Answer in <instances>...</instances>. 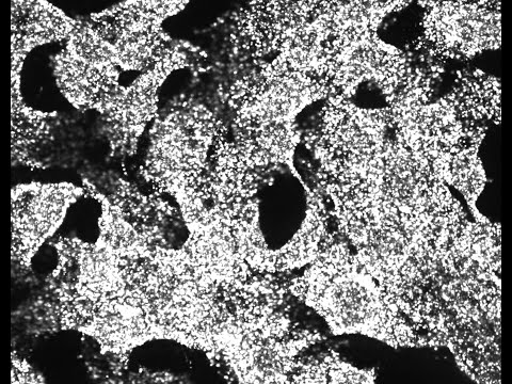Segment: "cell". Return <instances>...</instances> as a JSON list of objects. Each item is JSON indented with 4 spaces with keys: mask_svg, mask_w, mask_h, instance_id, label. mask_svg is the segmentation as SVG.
<instances>
[{
    "mask_svg": "<svg viewBox=\"0 0 512 384\" xmlns=\"http://www.w3.org/2000/svg\"><path fill=\"white\" fill-rule=\"evenodd\" d=\"M67 41L53 60L57 85L75 108L101 112L121 87L112 46L92 21H77Z\"/></svg>",
    "mask_w": 512,
    "mask_h": 384,
    "instance_id": "cell-1",
    "label": "cell"
},
{
    "mask_svg": "<svg viewBox=\"0 0 512 384\" xmlns=\"http://www.w3.org/2000/svg\"><path fill=\"white\" fill-rule=\"evenodd\" d=\"M85 190L75 185L32 183L12 189L13 258L30 262L61 226L70 206Z\"/></svg>",
    "mask_w": 512,
    "mask_h": 384,
    "instance_id": "cell-2",
    "label": "cell"
},
{
    "mask_svg": "<svg viewBox=\"0 0 512 384\" xmlns=\"http://www.w3.org/2000/svg\"><path fill=\"white\" fill-rule=\"evenodd\" d=\"M182 66L183 56L168 53L152 71L136 79L131 86L120 87L111 96L100 114L104 117L112 151L119 154L134 151L144 126L154 117L158 87L170 72Z\"/></svg>",
    "mask_w": 512,
    "mask_h": 384,
    "instance_id": "cell-3",
    "label": "cell"
},
{
    "mask_svg": "<svg viewBox=\"0 0 512 384\" xmlns=\"http://www.w3.org/2000/svg\"><path fill=\"white\" fill-rule=\"evenodd\" d=\"M77 24L66 13L46 2L12 3V71L23 69L34 48L68 40Z\"/></svg>",
    "mask_w": 512,
    "mask_h": 384,
    "instance_id": "cell-4",
    "label": "cell"
},
{
    "mask_svg": "<svg viewBox=\"0 0 512 384\" xmlns=\"http://www.w3.org/2000/svg\"><path fill=\"white\" fill-rule=\"evenodd\" d=\"M70 243L77 252L78 294L93 302L122 296L125 280L120 256L100 240L94 245Z\"/></svg>",
    "mask_w": 512,
    "mask_h": 384,
    "instance_id": "cell-5",
    "label": "cell"
}]
</instances>
